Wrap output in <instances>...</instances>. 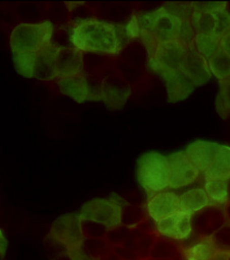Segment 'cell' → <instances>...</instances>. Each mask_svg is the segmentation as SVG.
<instances>
[{
	"label": "cell",
	"instance_id": "cell-29",
	"mask_svg": "<svg viewBox=\"0 0 230 260\" xmlns=\"http://www.w3.org/2000/svg\"><path fill=\"white\" fill-rule=\"evenodd\" d=\"M6 240L3 233L0 231V252H4L6 250Z\"/></svg>",
	"mask_w": 230,
	"mask_h": 260
},
{
	"label": "cell",
	"instance_id": "cell-25",
	"mask_svg": "<svg viewBox=\"0 0 230 260\" xmlns=\"http://www.w3.org/2000/svg\"><path fill=\"white\" fill-rule=\"evenodd\" d=\"M216 109L222 119L230 116V76L219 81V89L216 96Z\"/></svg>",
	"mask_w": 230,
	"mask_h": 260
},
{
	"label": "cell",
	"instance_id": "cell-16",
	"mask_svg": "<svg viewBox=\"0 0 230 260\" xmlns=\"http://www.w3.org/2000/svg\"><path fill=\"white\" fill-rule=\"evenodd\" d=\"M219 144L198 140L186 147L185 152L200 172L205 173L214 159Z\"/></svg>",
	"mask_w": 230,
	"mask_h": 260
},
{
	"label": "cell",
	"instance_id": "cell-3",
	"mask_svg": "<svg viewBox=\"0 0 230 260\" xmlns=\"http://www.w3.org/2000/svg\"><path fill=\"white\" fill-rule=\"evenodd\" d=\"M191 25L195 34L221 39L230 30V13L227 3H192Z\"/></svg>",
	"mask_w": 230,
	"mask_h": 260
},
{
	"label": "cell",
	"instance_id": "cell-28",
	"mask_svg": "<svg viewBox=\"0 0 230 260\" xmlns=\"http://www.w3.org/2000/svg\"><path fill=\"white\" fill-rule=\"evenodd\" d=\"M220 48L230 57V30L221 37Z\"/></svg>",
	"mask_w": 230,
	"mask_h": 260
},
{
	"label": "cell",
	"instance_id": "cell-22",
	"mask_svg": "<svg viewBox=\"0 0 230 260\" xmlns=\"http://www.w3.org/2000/svg\"><path fill=\"white\" fill-rule=\"evenodd\" d=\"M217 250L210 239L203 240L185 251L186 260H213Z\"/></svg>",
	"mask_w": 230,
	"mask_h": 260
},
{
	"label": "cell",
	"instance_id": "cell-4",
	"mask_svg": "<svg viewBox=\"0 0 230 260\" xmlns=\"http://www.w3.org/2000/svg\"><path fill=\"white\" fill-rule=\"evenodd\" d=\"M137 177L141 187L150 194L169 187V163L167 156L157 151L142 154L137 163Z\"/></svg>",
	"mask_w": 230,
	"mask_h": 260
},
{
	"label": "cell",
	"instance_id": "cell-26",
	"mask_svg": "<svg viewBox=\"0 0 230 260\" xmlns=\"http://www.w3.org/2000/svg\"><path fill=\"white\" fill-rule=\"evenodd\" d=\"M210 239L217 252L229 253L230 224H226L219 228Z\"/></svg>",
	"mask_w": 230,
	"mask_h": 260
},
{
	"label": "cell",
	"instance_id": "cell-23",
	"mask_svg": "<svg viewBox=\"0 0 230 260\" xmlns=\"http://www.w3.org/2000/svg\"><path fill=\"white\" fill-rule=\"evenodd\" d=\"M15 69L21 76L27 79L33 78L36 53L12 52Z\"/></svg>",
	"mask_w": 230,
	"mask_h": 260
},
{
	"label": "cell",
	"instance_id": "cell-27",
	"mask_svg": "<svg viewBox=\"0 0 230 260\" xmlns=\"http://www.w3.org/2000/svg\"><path fill=\"white\" fill-rule=\"evenodd\" d=\"M69 254L72 260H96L93 255L88 253L83 249V245L75 249H71L69 251Z\"/></svg>",
	"mask_w": 230,
	"mask_h": 260
},
{
	"label": "cell",
	"instance_id": "cell-24",
	"mask_svg": "<svg viewBox=\"0 0 230 260\" xmlns=\"http://www.w3.org/2000/svg\"><path fill=\"white\" fill-rule=\"evenodd\" d=\"M194 46L201 55L208 61L220 48V39L206 35L195 34Z\"/></svg>",
	"mask_w": 230,
	"mask_h": 260
},
{
	"label": "cell",
	"instance_id": "cell-15",
	"mask_svg": "<svg viewBox=\"0 0 230 260\" xmlns=\"http://www.w3.org/2000/svg\"><path fill=\"white\" fill-rule=\"evenodd\" d=\"M150 217L159 222L179 210V196L170 191H161L151 194L147 204Z\"/></svg>",
	"mask_w": 230,
	"mask_h": 260
},
{
	"label": "cell",
	"instance_id": "cell-1",
	"mask_svg": "<svg viewBox=\"0 0 230 260\" xmlns=\"http://www.w3.org/2000/svg\"><path fill=\"white\" fill-rule=\"evenodd\" d=\"M130 38L127 26L96 19L77 21L72 25L69 40L81 52L116 55Z\"/></svg>",
	"mask_w": 230,
	"mask_h": 260
},
{
	"label": "cell",
	"instance_id": "cell-2",
	"mask_svg": "<svg viewBox=\"0 0 230 260\" xmlns=\"http://www.w3.org/2000/svg\"><path fill=\"white\" fill-rule=\"evenodd\" d=\"M138 22L139 37L145 46L148 57L161 43L180 41L190 45L194 42L195 32L190 19L178 17L165 5L141 15Z\"/></svg>",
	"mask_w": 230,
	"mask_h": 260
},
{
	"label": "cell",
	"instance_id": "cell-21",
	"mask_svg": "<svg viewBox=\"0 0 230 260\" xmlns=\"http://www.w3.org/2000/svg\"><path fill=\"white\" fill-rule=\"evenodd\" d=\"M212 76L219 81L224 80L230 76V57L222 49L216 52L207 61Z\"/></svg>",
	"mask_w": 230,
	"mask_h": 260
},
{
	"label": "cell",
	"instance_id": "cell-20",
	"mask_svg": "<svg viewBox=\"0 0 230 260\" xmlns=\"http://www.w3.org/2000/svg\"><path fill=\"white\" fill-rule=\"evenodd\" d=\"M228 183L229 180L205 177V190L210 203L224 204L228 198Z\"/></svg>",
	"mask_w": 230,
	"mask_h": 260
},
{
	"label": "cell",
	"instance_id": "cell-10",
	"mask_svg": "<svg viewBox=\"0 0 230 260\" xmlns=\"http://www.w3.org/2000/svg\"><path fill=\"white\" fill-rule=\"evenodd\" d=\"M153 72L165 82L168 102L177 103L186 100L196 89L194 84L178 69H157Z\"/></svg>",
	"mask_w": 230,
	"mask_h": 260
},
{
	"label": "cell",
	"instance_id": "cell-5",
	"mask_svg": "<svg viewBox=\"0 0 230 260\" xmlns=\"http://www.w3.org/2000/svg\"><path fill=\"white\" fill-rule=\"evenodd\" d=\"M54 25L51 21L37 23H21L10 35L12 52L38 53L52 43Z\"/></svg>",
	"mask_w": 230,
	"mask_h": 260
},
{
	"label": "cell",
	"instance_id": "cell-7",
	"mask_svg": "<svg viewBox=\"0 0 230 260\" xmlns=\"http://www.w3.org/2000/svg\"><path fill=\"white\" fill-rule=\"evenodd\" d=\"M168 159L170 188H182L196 181L201 172L190 161L185 151L172 153L168 156Z\"/></svg>",
	"mask_w": 230,
	"mask_h": 260
},
{
	"label": "cell",
	"instance_id": "cell-14",
	"mask_svg": "<svg viewBox=\"0 0 230 260\" xmlns=\"http://www.w3.org/2000/svg\"><path fill=\"white\" fill-rule=\"evenodd\" d=\"M58 88L61 94L72 99L78 103H84L94 100L93 89L83 72L76 76L58 79Z\"/></svg>",
	"mask_w": 230,
	"mask_h": 260
},
{
	"label": "cell",
	"instance_id": "cell-19",
	"mask_svg": "<svg viewBox=\"0 0 230 260\" xmlns=\"http://www.w3.org/2000/svg\"><path fill=\"white\" fill-rule=\"evenodd\" d=\"M210 204V200L204 189H192L179 196V210L191 216Z\"/></svg>",
	"mask_w": 230,
	"mask_h": 260
},
{
	"label": "cell",
	"instance_id": "cell-9",
	"mask_svg": "<svg viewBox=\"0 0 230 260\" xmlns=\"http://www.w3.org/2000/svg\"><path fill=\"white\" fill-rule=\"evenodd\" d=\"M189 45L180 41H172L157 45L155 50L148 57L149 69H179Z\"/></svg>",
	"mask_w": 230,
	"mask_h": 260
},
{
	"label": "cell",
	"instance_id": "cell-13",
	"mask_svg": "<svg viewBox=\"0 0 230 260\" xmlns=\"http://www.w3.org/2000/svg\"><path fill=\"white\" fill-rule=\"evenodd\" d=\"M158 232L173 240H186L192 232V216L178 210L157 222Z\"/></svg>",
	"mask_w": 230,
	"mask_h": 260
},
{
	"label": "cell",
	"instance_id": "cell-11",
	"mask_svg": "<svg viewBox=\"0 0 230 260\" xmlns=\"http://www.w3.org/2000/svg\"><path fill=\"white\" fill-rule=\"evenodd\" d=\"M178 70L193 82L196 87L205 85L212 77L208 63L196 50L194 43L188 46Z\"/></svg>",
	"mask_w": 230,
	"mask_h": 260
},
{
	"label": "cell",
	"instance_id": "cell-17",
	"mask_svg": "<svg viewBox=\"0 0 230 260\" xmlns=\"http://www.w3.org/2000/svg\"><path fill=\"white\" fill-rule=\"evenodd\" d=\"M56 45L49 44L36 53L33 78L40 81H52L56 79L55 70V55Z\"/></svg>",
	"mask_w": 230,
	"mask_h": 260
},
{
	"label": "cell",
	"instance_id": "cell-6",
	"mask_svg": "<svg viewBox=\"0 0 230 260\" xmlns=\"http://www.w3.org/2000/svg\"><path fill=\"white\" fill-rule=\"evenodd\" d=\"M82 220L103 225L107 229L120 226L122 221V207L115 198H97L84 204L79 213Z\"/></svg>",
	"mask_w": 230,
	"mask_h": 260
},
{
	"label": "cell",
	"instance_id": "cell-8",
	"mask_svg": "<svg viewBox=\"0 0 230 260\" xmlns=\"http://www.w3.org/2000/svg\"><path fill=\"white\" fill-rule=\"evenodd\" d=\"M82 221L79 214L64 215L55 221L51 234L69 251L79 247L84 243Z\"/></svg>",
	"mask_w": 230,
	"mask_h": 260
},
{
	"label": "cell",
	"instance_id": "cell-12",
	"mask_svg": "<svg viewBox=\"0 0 230 260\" xmlns=\"http://www.w3.org/2000/svg\"><path fill=\"white\" fill-rule=\"evenodd\" d=\"M56 79L76 76L84 71L83 54L69 46H57L55 55Z\"/></svg>",
	"mask_w": 230,
	"mask_h": 260
},
{
	"label": "cell",
	"instance_id": "cell-18",
	"mask_svg": "<svg viewBox=\"0 0 230 260\" xmlns=\"http://www.w3.org/2000/svg\"><path fill=\"white\" fill-rule=\"evenodd\" d=\"M204 175L209 178L230 180V147L219 144L214 159Z\"/></svg>",
	"mask_w": 230,
	"mask_h": 260
}]
</instances>
